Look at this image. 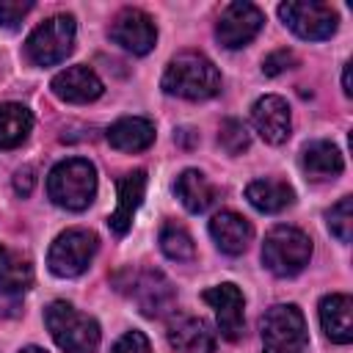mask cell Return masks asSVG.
Instances as JSON below:
<instances>
[{
    "instance_id": "cell-1",
    "label": "cell",
    "mask_w": 353,
    "mask_h": 353,
    "mask_svg": "<svg viewBox=\"0 0 353 353\" xmlns=\"http://www.w3.org/2000/svg\"><path fill=\"white\" fill-rule=\"evenodd\" d=\"M160 85L171 97L199 102V99H210L221 91V74L207 55L185 50L168 61Z\"/></svg>"
},
{
    "instance_id": "cell-2",
    "label": "cell",
    "mask_w": 353,
    "mask_h": 353,
    "mask_svg": "<svg viewBox=\"0 0 353 353\" xmlns=\"http://www.w3.org/2000/svg\"><path fill=\"white\" fill-rule=\"evenodd\" d=\"M47 193L52 204L80 212L97 196V168L85 157H69L52 165L47 176Z\"/></svg>"
},
{
    "instance_id": "cell-3",
    "label": "cell",
    "mask_w": 353,
    "mask_h": 353,
    "mask_svg": "<svg viewBox=\"0 0 353 353\" xmlns=\"http://www.w3.org/2000/svg\"><path fill=\"white\" fill-rule=\"evenodd\" d=\"M44 323L63 353H97L99 325L94 317L77 312L66 301H52L44 309Z\"/></svg>"
},
{
    "instance_id": "cell-4",
    "label": "cell",
    "mask_w": 353,
    "mask_h": 353,
    "mask_svg": "<svg viewBox=\"0 0 353 353\" xmlns=\"http://www.w3.org/2000/svg\"><path fill=\"white\" fill-rule=\"evenodd\" d=\"M312 259V240L306 232L295 226H276L265 234L262 243V262L273 276H295Z\"/></svg>"
},
{
    "instance_id": "cell-5",
    "label": "cell",
    "mask_w": 353,
    "mask_h": 353,
    "mask_svg": "<svg viewBox=\"0 0 353 353\" xmlns=\"http://www.w3.org/2000/svg\"><path fill=\"white\" fill-rule=\"evenodd\" d=\"M262 347L265 353H303L306 320L295 303H276L262 314Z\"/></svg>"
},
{
    "instance_id": "cell-6",
    "label": "cell",
    "mask_w": 353,
    "mask_h": 353,
    "mask_svg": "<svg viewBox=\"0 0 353 353\" xmlns=\"http://www.w3.org/2000/svg\"><path fill=\"white\" fill-rule=\"evenodd\" d=\"M74 17L55 14L33 28V33L25 41V55L36 66H55L66 61V55L74 47Z\"/></svg>"
},
{
    "instance_id": "cell-7",
    "label": "cell",
    "mask_w": 353,
    "mask_h": 353,
    "mask_svg": "<svg viewBox=\"0 0 353 353\" xmlns=\"http://www.w3.org/2000/svg\"><path fill=\"white\" fill-rule=\"evenodd\" d=\"M97 245H99V240L91 229H66L52 240L50 254H47V265L55 276L74 279L91 265Z\"/></svg>"
},
{
    "instance_id": "cell-8",
    "label": "cell",
    "mask_w": 353,
    "mask_h": 353,
    "mask_svg": "<svg viewBox=\"0 0 353 353\" xmlns=\"http://www.w3.org/2000/svg\"><path fill=\"white\" fill-rule=\"evenodd\" d=\"M281 22L301 39L309 41H323L336 33L339 14L328 3H301V0H287L279 6Z\"/></svg>"
},
{
    "instance_id": "cell-9",
    "label": "cell",
    "mask_w": 353,
    "mask_h": 353,
    "mask_svg": "<svg viewBox=\"0 0 353 353\" xmlns=\"http://www.w3.org/2000/svg\"><path fill=\"white\" fill-rule=\"evenodd\" d=\"M262 25H265V14L254 3L234 0L221 11L218 25H215V36L226 50H240L259 33Z\"/></svg>"
},
{
    "instance_id": "cell-10",
    "label": "cell",
    "mask_w": 353,
    "mask_h": 353,
    "mask_svg": "<svg viewBox=\"0 0 353 353\" xmlns=\"http://www.w3.org/2000/svg\"><path fill=\"white\" fill-rule=\"evenodd\" d=\"M110 39L132 55H146L157 41V28H154V19L146 11L124 8L110 22Z\"/></svg>"
},
{
    "instance_id": "cell-11",
    "label": "cell",
    "mask_w": 353,
    "mask_h": 353,
    "mask_svg": "<svg viewBox=\"0 0 353 353\" xmlns=\"http://www.w3.org/2000/svg\"><path fill=\"white\" fill-rule=\"evenodd\" d=\"M130 290V298H135L141 314L146 317H160L165 314L168 309H174V287L171 281L160 273V270H141V273H132V281L127 284Z\"/></svg>"
},
{
    "instance_id": "cell-12",
    "label": "cell",
    "mask_w": 353,
    "mask_h": 353,
    "mask_svg": "<svg viewBox=\"0 0 353 353\" xmlns=\"http://www.w3.org/2000/svg\"><path fill=\"white\" fill-rule=\"evenodd\" d=\"M212 309H215V320H218V331L223 339L229 342H237L243 334H245V320H243V292L237 290V284H218V287H210L204 290L201 295Z\"/></svg>"
},
{
    "instance_id": "cell-13",
    "label": "cell",
    "mask_w": 353,
    "mask_h": 353,
    "mask_svg": "<svg viewBox=\"0 0 353 353\" xmlns=\"http://www.w3.org/2000/svg\"><path fill=\"white\" fill-rule=\"evenodd\" d=\"M251 121H254V130L262 135V141L279 146L290 138V130H292V119H290V105L276 97V94H268V97H259L251 108Z\"/></svg>"
},
{
    "instance_id": "cell-14",
    "label": "cell",
    "mask_w": 353,
    "mask_h": 353,
    "mask_svg": "<svg viewBox=\"0 0 353 353\" xmlns=\"http://www.w3.org/2000/svg\"><path fill=\"white\" fill-rule=\"evenodd\" d=\"M165 336L176 353H215V331L201 317L174 314Z\"/></svg>"
},
{
    "instance_id": "cell-15",
    "label": "cell",
    "mask_w": 353,
    "mask_h": 353,
    "mask_svg": "<svg viewBox=\"0 0 353 353\" xmlns=\"http://www.w3.org/2000/svg\"><path fill=\"white\" fill-rule=\"evenodd\" d=\"M52 94L63 102H74V105H85L94 102L102 94V80L97 77L94 69L77 63V66H66L63 72H58L50 83Z\"/></svg>"
},
{
    "instance_id": "cell-16",
    "label": "cell",
    "mask_w": 353,
    "mask_h": 353,
    "mask_svg": "<svg viewBox=\"0 0 353 353\" xmlns=\"http://www.w3.org/2000/svg\"><path fill=\"white\" fill-rule=\"evenodd\" d=\"M143 190H146V171H143V168L119 176V182H116L119 201H116L113 215L108 218V226H110L116 234H127V232H130L132 218H135V212H138V207H141Z\"/></svg>"
},
{
    "instance_id": "cell-17",
    "label": "cell",
    "mask_w": 353,
    "mask_h": 353,
    "mask_svg": "<svg viewBox=\"0 0 353 353\" xmlns=\"http://www.w3.org/2000/svg\"><path fill=\"white\" fill-rule=\"evenodd\" d=\"M210 234H212L215 245L223 254L237 256V254H243L248 248V243L254 237V229H251V223L243 215H237L232 210H221L210 221Z\"/></svg>"
},
{
    "instance_id": "cell-18",
    "label": "cell",
    "mask_w": 353,
    "mask_h": 353,
    "mask_svg": "<svg viewBox=\"0 0 353 353\" xmlns=\"http://www.w3.org/2000/svg\"><path fill=\"white\" fill-rule=\"evenodd\" d=\"M320 325L325 336L336 345L353 339V301L345 292H331L320 301Z\"/></svg>"
},
{
    "instance_id": "cell-19",
    "label": "cell",
    "mask_w": 353,
    "mask_h": 353,
    "mask_svg": "<svg viewBox=\"0 0 353 353\" xmlns=\"http://www.w3.org/2000/svg\"><path fill=\"white\" fill-rule=\"evenodd\" d=\"M154 141V124L141 116H124L108 127V143L119 152H141Z\"/></svg>"
},
{
    "instance_id": "cell-20",
    "label": "cell",
    "mask_w": 353,
    "mask_h": 353,
    "mask_svg": "<svg viewBox=\"0 0 353 353\" xmlns=\"http://www.w3.org/2000/svg\"><path fill=\"white\" fill-rule=\"evenodd\" d=\"M174 193L176 199L182 201V207L188 212H207L215 199H218V190L215 185L199 171V168H188L176 176V185H174Z\"/></svg>"
},
{
    "instance_id": "cell-21",
    "label": "cell",
    "mask_w": 353,
    "mask_h": 353,
    "mask_svg": "<svg viewBox=\"0 0 353 353\" xmlns=\"http://www.w3.org/2000/svg\"><path fill=\"white\" fill-rule=\"evenodd\" d=\"M342 152L331 143V141H312L303 146L301 154V168L309 179L323 182V179H334L336 174H342Z\"/></svg>"
},
{
    "instance_id": "cell-22",
    "label": "cell",
    "mask_w": 353,
    "mask_h": 353,
    "mask_svg": "<svg viewBox=\"0 0 353 353\" xmlns=\"http://www.w3.org/2000/svg\"><path fill=\"white\" fill-rule=\"evenodd\" d=\"M245 199L259 212H281L295 201V190L284 179L265 176V179H254L245 188Z\"/></svg>"
},
{
    "instance_id": "cell-23",
    "label": "cell",
    "mask_w": 353,
    "mask_h": 353,
    "mask_svg": "<svg viewBox=\"0 0 353 353\" xmlns=\"http://www.w3.org/2000/svg\"><path fill=\"white\" fill-rule=\"evenodd\" d=\"M30 284H33V268H30V262L22 254L0 245V292H6V295H22L25 290H30Z\"/></svg>"
},
{
    "instance_id": "cell-24",
    "label": "cell",
    "mask_w": 353,
    "mask_h": 353,
    "mask_svg": "<svg viewBox=\"0 0 353 353\" xmlns=\"http://www.w3.org/2000/svg\"><path fill=\"white\" fill-rule=\"evenodd\" d=\"M33 130V116L19 102H3L0 105V149L19 146Z\"/></svg>"
},
{
    "instance_id": "cell-25",
    "label": "cell",
    "mask_w": 353,
    "mask_h": 353,
    "mask_svg": "<svg viewBox=\"0 0 353 353\" xmlns=\"http://www.w3.org/2000/svg\"><path fill=\"white\" fill-rule=\"evenodd\" d=\"M160 248H163V254H165L168 259H174V262H190V259L196 256L193 237L188 234L185 226H179V223H174V221L163 223V229H160Z\"/></svg>"
},
{
    "instance_id": "cell-26",
    "label": "cell",
    "mask_w": 353,
    "mask_h": 353,
    "mask_svg": "<svg viewBox=\"0 0 353 353\" xmlns=\"http://www.w3.org/2000/svg\"><path fill=\"white\" fill-rule=\"evenodd\" d=\"M325 223L339 243H350V237H353V196H342L325 212Z\"/></svg>"
},
{
    "instance_id": "cell-27",
    "label": "cell",
    "mask_w": 353,
    "mask_h": 353,
    "mask_svg": "<svg viewBox=\"0 0 353 353\" xmlns=\"http://www.w3.org/2000/svg\"><path fill=\"white\" fill-rule=\"evenodd\" d=\"M218 143H221V149H223L226 154H243V152L248 149V143H251V135H248V130H245L243 121L226 119V121H221Z\"/></svg>"
},
{
    "instance_id": "cell-28",
    "label": "cell",
    "mask_w": 353,
    "mask_h": 353,
    "mask_svg": "<svg viewBox=\"0 0 353 353\" xmlns=\"http://www.w3.org/2000/svg\"><path fill=\"white\" fill-rule=\"evenodd\" d=\"M298 63V58H295V52L292 50H276V52H270L265 61H262V72L268 74V77H276V74H281V72H287V69H292Z\"/></svg>"
},
{
    "instance_id": "cell-29",
    "label": "cell",
    "mask_w": 353,
    "mask_h": 353,
    "mask_svg": "<svg viewBox=\"0 0 353 353\" xmlns=\"http://www.w3.org/2000/svg\"><path fill=\"white\" fill-rule=\"evenodd\" d=\"M110 353H152V345H149L146 334H141V331H127V334H121V336L116 339V345H113Z\"/></svg>"
},
{
    "instance_id": "cell-30",
    "label": "cell",
    "mask_w": 353,
    "mask_h": 353,
    "mask_svg": "<svg viewBox=\"0 0 353 353\" xmlns=\"http://www.w3.org/2000/svg\"><path fill=\"white\" fill-rule=\"evenodd\" d=\"M33 8V3H0V28L14 30L25 19V14Z\"/></svg>"
},
{
    "instance_id": "cell-31",
    "label": "cell",
    "mask_w": 353,
    "mask_h": 353,
    "mask_svg": "<svg viewBox=\"0 0 353 353\" xmlns=\"http://www.w3.org/2000/svg\"><path fill=\"white\" fill-rule=\"evenodd\" d=\"M33 185H36V176H33V168L30 165H22L17 174H14V190L19 193V196H30V190H33Z\"/></svg>"
},
{
    "instance_id": "cell-32",
    "label": "cell",
    "mask_w": 353,
    "mask_h": 353,
    "mask_svg": "<svg viewBox=\"0 0 353 353\" xmlns=\"http://www.w3.org/2000/svg\"><path fill=\"white\" fill-rule=\"evenodd\" d=\"M342 91H345V97H353V85H350V63H345V69H342Z\"/></svg>"
},
{
    "instance_id": "cell-33",
    "label": "cell",
    "mask_w": 353,
    "mask_h": 353,
    "mask_svg": "<svg viewBox=\"0 0 353 353\" xmlns=\"http://www.w3.org/2000/svg\"><path fill=\"white\" fill-rule=\"evenodd\" d=\"M19 353H47V350H41V347H36V345H28V347H22Z\"/></svg>"
}]
</instances>
